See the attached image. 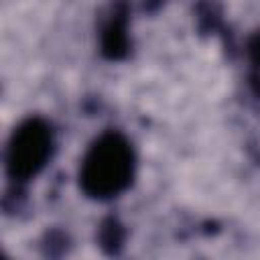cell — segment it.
Here are the masks:
<instances>
[{
  "instance_id": "cell-1",
  "label": "cell",
  "mask_w": 260,
  "mask_h": 260,
  "mask_svg": "<svg viewBox=\"0 0 260 260\" xmlns=\"http://www.w3.org/2000/svg\"><path fill=\"white\" fill-rule=\"evenodd\" d=\"M130 167V152L122 142H118L116 138L102 142L100 146H95L85 165L83 181L87 191L95 195L118 193L128 181Z\"/></svg>"
},
{
  "instance_id": "cell-2",
  "label": "cell",
  "mask_w": 260,
  "mask_h": 260,
  "mask_svg": "<svg viewBox=\"0 0 260 260\" xmlns=\"http://www.w3.org/2000/svg\"><path fill=\"white\" fill-rule=\"evenodd\" d=\"M47 150H49V134L45 132V128H39L37 124H28L26 128H22V132L18 134L12 146L10 165L14 173L18 175L35 173L43 165Z\"/></svg>"
}]
</instances>
